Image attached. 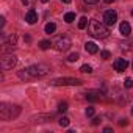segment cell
Returning a JSON list of instances; mask_svg holds the SVG:
<instances>
[{"label": "cell", "mask_w": 133, "mask_h": 133, "mask_svg": "<svg viewBox=\"0 0 133 133\" xmlns=\"http://www.w3.org/2000/svg\"><path fill=\"white\" fill-rule=\"evenodd\" d=\"M88 33L91 36L100 39V38H107L110 35V30H108V27H107L105 22H100L97 19H91L89 24H88Z\"/></svg>", "instance_id": "1"}, {"label": "cell", "mask_w": 133, "mask_h": 133, "mask_svg": "<svg viewBox=\"0 0 133 133\" xmlns=\"http://www.w3.org/2000/svg\"><path fill=\"white\" fill-rule=\"evenodd\" d=\"M21 114V107L13 105V103H0V117L3 121H10L14 119Z\"/></svg>", "instance_id": "2"}, {"label": "cell", "mask_w": 133, "mask_h": 133, "mask_svg": "<svg viewBox=\"0 0 133 133\" xmlns=\"http://www.w3.org/2000/svg\"><path fill=\"white\" fill-rule=\"evenodd\" d=\"M27 69H28V72H30V75H31L33 78H42V77H45V75L50 72L49 66H45V64H42V63L33 64V66H30V68H27Z\"/></svg>", "instance_id": "3"}, {"label": "cell", "mask_w": 133, "mask_h": 133, "mask_svg": "<svg viewBox=\"0 0 133 133\" xmlns=\"http://www.w3.org/2000/svg\"><path fill=\"white\" fill-rule=\"evenodd\" d=\"M16 64H17V58H16V55L8 53V52H3L2 58H0V66H2V69H3V71H10V69L14 68Z\"/></svg>", "instance_id": "4"}, {"label": "cell", "mask_w": 133, "mask_h": 133, "mask_svg": "<svg viewBox=\"0 0 133 133\" xmlns=\"http://www.w3.org/2000/svg\"><path fill=\"white\" fill-rule=\"evenodd\" d=\"M83 82L80 78H72V77H64V78H55L50 82L52 86H80Z\"/></svg>", "instance_id": "5"}, {"label": "cell", "mask_w": 133, "mask_h": 133, "mask_svg": "<svg viewBox=\"0 0 133 133\" xmlns=\"http://www.w3.org/2000/svg\"><path fill=\"white\" fill-rule=\"evenodd\" d=\"M71 45H72V41H71L68 36H58V38L53 41V47H55V50H58V52H66Z\"/></svg>", "instance_id": "6"}, {"label": "cell", "mask_w": 133, "mask_h": 133, "mask_svg": "<svg viewBox=\"0 0 133 133\" xmlns=\"http://www.w3.org/2000/svg\"><path fill=\"white\" fill-rule=\"evenodd\" d=\"M16 35H10L8 38L5 35H2V52H13L16 49Z\"/></svg>", "instance_id": "7"}, {"label": "cell", "mask_w": 133, "mask_h": 133, "mask_svg": "<svg viewBox=\"0 0 133 133\" xmlns=\"http://www.w3.org/2000/svg\"><path fill=\"white\" fill-rule=\"evenodd\" d=\"M116 21H117V13L116 11H113V10H108V11H105V14H103V22L107 24V25H114L116 24Z\"/></svg>", "instance_id": "8"}, {"label": "cell", "mask_w": 133, "mask_h": 133, "mask_svg": "<svg viewBox=\"0 0 133 133\" xmlns=\"http://www.w3.org/2000/svg\"><path fill=\"white\" fill-rule=\"evenodd\" d=\"M113 68H114L116 72H124V71H127V68H128V61H127L125 58H117V59H114V63H113Z\"/></svg>", "instance_id": "9"}, {"label": "cell", "mask_w": 133, "mask_h": 133, "mask_svg": "<svg viewBox=\"0 0 133 133\" xmlns=\"http://www.w3.org/2000/svg\"><path fill=\"white\" fill-rule=\"evenodd\" d=\"M25 21H27V24H30V25L36 24V22H38V13H36L35 10H30V11L25 14Z\"/></svg>", "instance_id": "10"}, {"label": "cell", "mask_w": 133, "mask_h": 133, "mask_svg": "<svg viewBox=\"0 0 133 133\" xmlns=\"http://www.w3.org/2000/svg\"><path fill=\"white\" fill-rule=\"evenodd\" d=\"M119 31H121V35H122V36H128V35H130V31H131L130 24H128V22H122V24L119 25Z\"/></svg>", "instance_id": "11"}, {"label": "cell", "mask_w": 133, "mask_h": 133, "mask_svg": "<svg viewBox=\"0 0 133 133\" xmlns=\"http://www.w3.org/2000/svg\"><path fill=\"white\" fill-rule=\"evenodd\" d=\"M85 49H86V52L91 53V55H94V53L99 52V47H97L96 42H86V44H85Z\"/></svg>", "instance_id": "12"}, {"label": "cell", "mask_w": 133, "mask_h": 133, "mask_svg": "<svg viewBox=\"0 0 133 133\" xmlns=\"http://www.w3.org/2000/svg\"><path fill=\"white\" fill-rule=\"evenodd\" d=\"M86 99L89 102H99L100 100V96H96V92H86Z\"/></svg>", "instance_id": "13"}, {"label": "cell", "mask_w": 133, "mask_h": 133, "mask_svg": "<svg viewBox=\"0 0 133 133\" xmlns=\"http://www.w3.org/2000/svg\"><path fill=\"white\" fill-rule=\"evenodd\" d=\"M121 49H122V50H133V39L122 42V44H121Z\"/></svg>", "instance_id": "14"}, {"label": "cell", "mask_w": 133, "mask_h": 133, "mask_svg": "<svg viewBox=\"0 0 133 133\" xmlns=\"http://www.w3.org/2000/svg\"><path fill=\"white\" fill-rule=\"evenodd\" d=\"M88 24H89V22H88V17H85V16H83V17H80V21H78V28H80V30H83V28H86V27H88Z\"/></svg>", "instance_id": "15"}, {"label": "cell", "mask_w": 133, "mask_h": 133, "mask_svg": "<svg viewBox=\"0 0 133 133\" xmlns=\"http://www.w3.org/2000/svg\"><path fill=\"white\" fill-rule=\"evenodd\" d=\"M64 21L68 22V24L74 22V21H75V13H66V14H64Z\"/></svg>", "instance_id": "16"}, {"label": "cell", "mask_w": 133, "mask_h": 133, "mask_svg": "<svg viewBox=\"0 0 133 133\" xmlns=\"http://www.w3.org/2000/svg\"><path fill=\"white\" fill-rule=\"evenodd\" d=\"M55 30H56V25H55L53 22H49V24L45 25V33H49V35H50V33H53Z\"/></svg>", "instance_id": "17"}, {"label": "cell", "mask_w": 133, "mask_h": 133, "mask_svg": "<svg viewBox=\"0 0 133 133\" xmlns=\"http://www.w3.org/2000/svg\"><path fill=\"white\" fill-rule=\"evenodd\" d=\"M80 72H83V74H91L92 72V68L89 64H83L82 68H80Z\"/></svg>", "instance_id": "18"}, {"label": "cell", "mask_w": 133, "mask_h": 133, "mask_svg": "<svg viewBox=\"0 0 133 133\" xmlns=\"http://www.w3.org/2000/svg\"><path fill=\"white\" fill-rule=\"evenodd\" d=\"M58 122H59V125H61V127H68V125L71 124V121H69V117H66V116H63V117H59V121H58Z\"/></svg>", "instance_id": "19"}, {"label": "cell", "mask_w": 133, "mask_h": 133, "mask_svg": "<svg viewBox=\"0 0 133 133\" xmlns=\"http://www.w3.org/2000/svg\"><path fill=\"white\" fill-rule=\"evenodd\" d=\"M50 45H53V44H52L50 41H41V42H39V47H41L42 50H47V49H49Z\"/></svg>", "instance_id": "20"}, {"label": "cell", "mask_w": 133, "mask_h": 133, "mask_svg": "<svg viewBox=\"0 0 133 133\" xmlns=\"http://www.w3.org/2000/svg\"><path fill=\"white\" fill-rule=\"evenodd\" d=\"M58 111H59V113H66V111H68V103H66V102H61V103L58 105Z\"/></svg>", "instance_id": "21"}, {"label": "cell", "mask_w": 133, "mask_h": 133, "mask_svg": "<svg viewBox=\"0 0 133 133\" xmlns=\"http://www.w3.org/2000/svg\"><path fill=\"white\" fill-rule=\"evenodd\" d=\"M78 58H80V55H78V53L75 52V53H71V55L68 56V61H71V63H74V61H77Z\"/></svg>", "instance_id": "22"}, {"label": "cell", "mask_w": 133, "mask_h": 133, "mask_svg": "<svg viewBox=\"0 0 133 133\" xmlns=\"http://www.w3.org/2000/svg\"><path fill=\"white\" fill-rule=\"evenodd\" d=\"M100 58H102V59H108V58H111V53H110L108 50H102V52H100Z\"/></svg>", "instance_id": "23"}, {"label": "cell", "mask_w": 133, "mask_h": 133, "mask_svg": "<svg viewBox=\"0 0 133 133\" xmlns=\"http://www.w3.org/2000/svg\"><path fill=\"white\" fill-rule=\"evenodd\" d=\"M124 86H125V88H131V86H133V80H131V78H125Z\"/></svg>", "instance_id": "24"}, {"label": "cell", "mask_w": 133, "mask_h": 133, "mask_svg": "<svg viewBox=\"0 0 133 133\" xmlns=\"http://www.w3.org/2000/svg\"><path fill=\"white\" fill-rule=\"evenodd\" d=\"M94 113H96V110H94L92 107H89V108H86V116H88V117H91V116H94Z\"/></svg>", "instance_id": "25"}, {"label": "cell", "mask_w": 133, "mask_h": 133, "mask_svg": "<svg viewBox=\"0 0 133 133\" xmlns=\"http://www.w3.org/2000/svg\"><path fill=\"white\" fill-rule=\"evenodd\" d=\"M127 124H128L127 119H121V121H119V125H121V127H124V125H127Z\"/></svg>", "instance_id": "26"}, {"label": "cell", "mask_w": 133, "mask_h": 133, "mask_svg": "<svg viewBox=\"0 0 133 133\" xmlns=\"http://www.w3.org/2000/svg\"><path fill=\"white\" fill-rule=\"evenodd\" d=\"M100 124V117H94V121H92V125H99Z\"/></svg>", "instance_id": "27"}, {"label": "cell", "mask_w": 133, "mask_h": 133, "mask_svg": "<svg viewBox=\"0 0 133 133\" xmlns=\"http://www.w3.org/2000/svg\"><path fill=\"white\" fill-rule=\"evenodd\" d=\"M85 2H86V3H89V5H92V3H97L99 0H85Z\"/></svg>", "instance_id": "28"}, {"label": "cell", "mask_w": 133, "mask_h": 133, "mask_svg": "<svg viewBox=\"0 0 133 133\" xmlns=\"http://www.w3.org/2000/svg\"><path fill=\"white\" fill-rule=\"evenodd\" d=\"M0 25H2V27L5 25V17H2V19H0Z\"/></svg>", "instance_id": "29"}, {"label": "cell", "mask_w": 133, "mask_h": 133, "mask_svg": "<svg viewBox=\"0 0 133 133\" xmlns=\"http://www.w3.org/2000/svg\"><path fill=\"white\" fill-rule=\"evenodd\" d=\"M61 2H63V3H71L72 0H61Z\"/></svg>", "instance_id": "30"}, {"label": "cell", "mask_w": 133, "mask_h": 133, "mask_svg": "<svg viewBox=\"0 0 133 133\" xmlns=\"http://www.w3.org/2000/svg\"><path fill=\"white\" fill-rule=\"evenodd\" d=\"M21 2H22L24 5H28V0H21Z\"/></svg>", "instance_id": "31"}, {"label": "cell", "mask_w": 133, "mask_h": 133, "mask_svg": "<svg viewBox=\"0 0 133 133\" xmlns=\"http://www.w3.org/2000/svg\"><path fill=\"white\" fill-rule=\"evenodd\" d=\"M114 0H105V3H113Z\"/></svg>", "instance_id": "32"}, {"label": "cell", "mask_w": 133, "mask_h": 133, "mask_svg": "<svg viewBox=\"0 0 133 133\" xmlns=\"http://www.w3.org/2000/svg\"><path fill=\"white\" fill-rule=\"evenodd\" d=\"M41 2H42V3H47V2H49V0H41Z\"/></svg>", "instance_id": "33"}, {"label": "cell", "mask_w": 133, "mask_h": 133, "mask_svg": "<svg viewBox=\"0 0 133 133\" xmlns=\"http://www.w3.org/2000/svg\"><path fill=\"white\" fill-rule=\"evenodd\" d=\"M131 114H133V108H131Z\"/></svg>", "instance_id": "34"}, {"label": "cell", "mask_w": 133, "mask_h": 133, "mask_svg": "<svg viewBox=\"0 0 133 133\" xmlns=\"http://www.w3.org/2000/svg\"><path fill=\"white\" fill-rule=\"evenodd\" d=\"M131 68H133V63H131Z\"/></svg>", "instance_id": "35"}, {"label": "cell", "mask_w": 133, "mask_h": 133, "mask_svg": "<svg viewBox=\"0 0 133 133\" xmlns=\"http://www.w3.org/2000/svg\"><path fill=\"white\" fill-rule=\"evenodd\" d=\"M131 16H133V11H131Z\"/></svg>", "instance_id": "36"}]
</instances>
